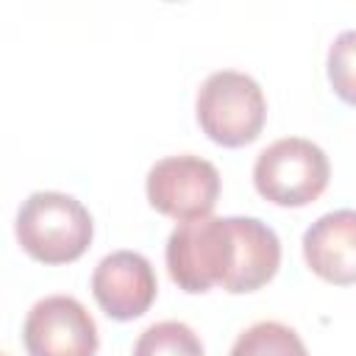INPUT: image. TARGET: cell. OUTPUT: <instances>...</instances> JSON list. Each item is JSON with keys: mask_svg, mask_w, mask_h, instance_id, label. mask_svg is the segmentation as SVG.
Segmentation results:
<instances>
[{"mask_svg": "<svg viewBox=\"0 0 356 356\" xmlns=\"http://www.w3.org/2000/svg\"><path fill=\"white\" fill-rule=\"evenodd\" d=\"M164 259L170 278L189 295L211 286L242 295L261 289L278 273L281 242L256 217H200L170 234Z\"/></svg>", "mask_w": 356, "mask_h": 356, "instance_id": "1", "label": "cell"}, {"mask_svg": "<svg viewBox=\"0 0 356 356\" xmlns=\"http://www.w3.org/2000/svg\"><path fill=\"white\" fill-rule=\"evenodd\" d=\"M17 242L42 264H70L92 245V214L64 192H33L17 211Z\"/></svg>", "mask_w": 356, "mask_h": 356, "instance_id": "2", "label": "cell"}, {"mask_svg": "<svg viewBox=\"0 0 356 356\" xmlns=\"http://www.w3.org/2000/svg\"><path fill=\"white\" fill-rule=\"evenodd\" d=\"M197 125L222 147L250 145L267 120V103L261 86L236 70L211 72L197 89L195 100Z\"/></svg>", "mask_w": 356, "mask_h": 356, "instance_id": "3", "label": "cell"}, {"mask_svg": "<svg viewBox=\"0 0 356 356\" xmlns=\"http://www.w3.org/2000/svg\"><path fill=\"white\" fill-rule=\"evenodd\" d=\"M331 178L328 156L320 145L300 136H286L264 147L253 164L256 192L286 209H300L317 200Z\"/></svg>", "mask_w": 356, "mask_h": 356, "instance_id": "4", "label": "cell"}, {"mask_svg": "<svg viewBox=\"0 0 356 356\" xmlns=\"http://www.w3.org/2000/svg\"><path fill=\"white\" fill-rule=\"evenodd\" d=\"M145 189L159 214L189 222L211 217L220 197V172L211 161L192 153L167 156L150 167Z\"/></svg>", "mask_w": 356, "mask_h": 356, "instance_id": "5", "label": "cell"}, {"mask_svg": "<svg viewBox=\"0 0 356 356\" xmlns=\"http://www.w3.org/2000/svg\"><path fill=\"white\" fill-rule=\"evenodd\" d=\"M22 342L28 356H95L97 325L72 295H47L31 306Z\"/></svg>", "mask_w": 356, "mask_h": 356, "instance_id": "6", "label": "cell"}, {"mask_svg": "<svg viewBox=\"0 0 356 356\" xmlns=\"http://www.w3.org/2000/svg\"><path fill=\"white\" fill-rule=\"evenodd\" d=\"M153 264L136 250H114L103 256L92 273V295L111 320H136L156 300Z\"/></svg>", "mask_w": 356, "mask_h": 356, "instance_id": "7", "label": "cell"}, {"mask_svg": "<svg viewBox=\"0 0 356 356\" xmlns=\"http://www.w3.org/2000/svg\"><path fill=\"white\" fill-rule=\"evenodd\" d=\"M303 259L328 284H356V211L337 209L317 217L303 234Z\"/></svg>", "mask_w": 356, "mask_h": 356, "instance_id": "8", "label": "cell"}, {"mask_svg": "<svg viewBox=\"0 0 356 356\" xmlns=\"http://www.w3.org/2000/svg\"><path fill=\"white\" fill-rule=\"evenodd\" d=\"M228 356H309L295 328L278 320H261L245 328Z\"/></svg>", "mask_w": 356, "mask_h": 356, "instance_id": "9", "label": "cell"}, {"mask_svg": "<svg viewBox=\"0 0 356 356\" xmlns=\"http://www.w3.org/2000/svg\"><path fill=\"white\" fill-rule=\"evenodd\" d=\"M134 356H206L200 337L181 320H161L145 328L134 345Z\"/></svg>", "mask_w": 356, "mask_h": 356, "instance_id": "10", "label": "cell"}, {"mask_svg": "<svg viewBox=\"0 0 356 356\" xmlns=\"http://www.w3.org/2000/svg\"><path fill=\"white\" fill-rule=\"evenodd\" d=\"M328 81L339 100L356 106V31H342L328 47Z\"/></svg>", "mask_w": 356, "mask_h": 356, "instance_id": "11", "label": "cell"}]
</instances>
